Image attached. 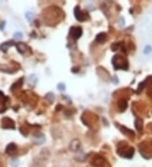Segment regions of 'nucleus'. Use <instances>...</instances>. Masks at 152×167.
<instances>
[{"mask_svg": "<svg viewBox=\"0 0 152 167\" xmlns=\"http://www.w3.org/2000/svg\"><path fill=\"white\" fill-rule=\"evenodd\" d=\"M74 15H75L76 19L79 20V21H84L86 19V16H85V14L80 10V9H79V7H76L74 9Z\"/></svg>", "mask_w": 152, "mask_h": 167, "instance_id": "nucleus-1", "label": "nucleus"}, {"mask_svg": "<svg viewBox=\"0 0 152 167\" xmlns=\"http://www.w3.org/2000/svg\"><path fill=\"white\" fill-rule=\"evenodd\" d=\"M72 34H73V36L74 39H78L79 37H80V36L82 34L81 28H79V27L73 28L72 29Z\"/></svg>", "mask_w": 152, "mask_h": 167, "instance_id": "nucleus-2", "label": "nucleus"}, {"mask_svg": "<svg viewBox=\"0 0 152 167\" xmlns=\"http://www.w3.org/2000/svg\"><path fill=\"white\" fill-rule=\"evenodd\" d=\"M106 34H105V33H101V34H99V35L97 36V37H96V41L102 43V42H104V41H106Z\"/></svg>", "mask_w": 152, "mask_h": 167, "instance_id": "nucleus-3", "label": "nucleus"}]
</instances>
